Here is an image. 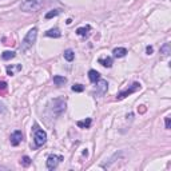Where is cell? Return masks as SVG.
<instances>
[{"mask_svg":"<svg viewBox=\"0 0 171 171\" xmlns=\"http://www.w3.org/2000/svg\"><path fill=\"white\" fill-rule=\"evenodd\" d=\"M146 52H147V55H151L152 52H154V48H152V46H147V47H146Z\"/></svg>","mask_w":171,"mask_h":171,"instance_id":"cell-26","label":"cell"},{"mask_svg":"<svg viewBox=\"0 0 171 171\" xmlns=\"http://www.w3.org/2000/svg\"><path fill=\"white\" fill-rule=\"evenodd\" d=\"M31 162H32V160H31V158L27 157V155H24V157L21 158V160H20V164H21V166H24V167H28L31 164Z\"/></svg>","mask_w":171,"mask_h":171,"instance_id":"cell-20","label":"cell"},{"mask_svg":"<svg viewBox=\"0 0 171 171\" xmlns=\"http://www.w3.org/2000/svg\"><path fill=\"white\" fill-rule=\"evenodd\" d=\"M33 141H35V147H42L47 142V134L43 130H35V135H33Z\"/></svg>","mask_w":171,"mask_h":171,"instance_id":"cell-4","label":"cell"},{"mask_svg":"<svg viewBox=\"0 0 171 171\" xmlns=\"http://www.w3.org/2000/svg\"><path fill=\"white\" fill-rule=\"evenodd\" d=\"M15 70L20 71V70H21V66H16V67H11V66H8V67H7V72H8V75H10V76L14 75V71H15Z\"/></svg>","mask_w":171,"mask_h":171,"instance_id":"cell-21","label":"cell"},{"mask_svg":"<svg viewBox=\"0 0 171 171\" xmlns=\"http://www.w3.org/2000/svg\"><path fill=\"white\" fill-rule=\"evenodd\" d=\"M164 123H166V128L169 130L170 127H171V119H170V116H166V118H164Z\"/></svg>","mask_w":171,"mask_h":171,"instance_id":"cell-24","label":"cell"},{"mask_svg":"<svg viewBox=\"0 0 171 171\" xmlns=\"http://www.w3.org/2000/svg\"><path fill=\"white\" fill-rule=\"evenodd\" d=\"M99 64H102L103 67H107V68H110V67H112V59L111 58H100L99 59Z\"/></svg>","mask_w":171,"mask_h":171,"instance_id":"cell-14","label":"cell"},{"mask_svg":"<svg viewBox=\"0 0 171 171\" xmlns=\"http://www.w3.org/2000/svg\"><path fill=\"white\" fill-rule=\"evenodd\" d=\"M5 90H7V83H5V82H0V94H3Z\"/></svg>","mask_w":171,"mask_h":171,"instance_id":"cell-23","label":"cell"},{"mask_svg":"<svg viewBox=\"0 0 171 171\" xmlns=\"http://www.w3.org/2000/svg\"><path fill=\"white\" fill-rule=\"evenodd\" d=\"M62 160H63V157H62V155H49L47 158V169L55 170Z\"/></svg>","mask_w":171,"mask_h":171,"instance_id":"cell-6","label":"cell"},{"mask_svg":"<svg viewBox=\"0 0 171 171\" xmlns=\"http://www.w3.org/2000/svg\"><path fill=\"white\" fill-rule=\"evenodd\" d=\"M21 141H23V132L21 131L16 130V131H14L11 134V144L12 146H19Z\"/></svg>","mask_w":171,"mask_h":171,"instance_id":"cell-7","label":"cell"},{"mask_svg":"<svg viewBox=\"0 0 171 171\" xmlns=\"http://www.w3.org/2000/svg\"><path fill=\"white\" fill-rule=\"evenodd\" d=\"M88 78H90V80H91L92 83H96L99 79H100V74H99L98 71H95V70H90L88 71Z\"/></svg>","mask_w":171,"mask_h":171,"instance_id":"cell-12","label":"cell"},{"mask_svg":"<svg viewBox=\"0 0 171 171\" xmlns=\"http://www.w3.org/2000/svg\"><path fill=\"white\" fill-rule=\"evenodd\" d=\"M91 123H92V120L90 119V118H87L84 120H79V122L76 123V126L79 127V128H90V127H91Z\"/></svg>","mask_w":171,"mask_h":171,"instance_id":"cell-13","label":"cell"},{"mask_svg":"<svg viewBox=\"0 0 171 171\" xmlns=\"http://www.w3.org/2000/svg\"><path fill=\"white\" fill-rule=\"evenodd\" d=\"M15 56H16V54H15L14 51H4L2 54L3 60H10V59H14Z\"/></svg>","mask_w":171,"mask_h":171,"instance_id":"cell-18","label":"cell"},{"mask_svg":"<svg viewBox=\"0 0 171 171\" xmlns=\"http://www.w3.org/2000/svg\"><path fill=\"white\" fill-rule=\"evenodd\" d=\"M42 7L40 0H23L20 4V10L24 12H35Z\"/></svg>","mask_w":171,"mask_h":171,"instance_id":"cell-3","label":"cell"},{"mask_svg":"<svg viewBox=\"0 0 171 171\" xmlns=\"http://www.w3.org/2000/svg\"><path fill=\"white\" fill-rule=\"evenodd\" d=\"M5 111H7V108H5V104L0 102V114H4Z\"/></svg>","mask_w":171,"mask_h":171,"instance_id":"cell-25","label":"cell"},{"mask_svg":"<svg viewBox=\"0 0 171 171\" xmlns=\"http://www.w3.org/2000/svg\"><path fill=\"white\" fill-rule=\"evenodd\" d=\"M66 108H67L66 100H63V99H60V98L52 99L48 103V110L51 111V114L55 115V116H60V115L66 111Z\"/></svg>","mask_w":171,"mask_h":171,"instance_id":"cell-1","label":"cell"},{"mask_svg":"<svg viewBox=\"0 0 171 171\" xmlns=\"http://www.w3.org/2000/svg\"><path fill=\"white\" fill-rule=\"evenodd\" d=\"M83 90H84V87H83L82 84H74L72 86V91L74 92H82Z\"/></svg>","mask_w":171,"mask_h":171,"instance_id":"cell-22","label":"cell"},{"mask_svg":"<svg viewBox=\"0 0 171 171\" xmlns=\"http://www.w3.org/2000/svg\"><path fill=\"white\" fill-rule=\"evenodd\" d=\"M60 12H62V10H52V11H49V12L46 14V19H52V17L60 15Z\"/></svg>","mask_w":171,"mask_h":171,"instance_id":"cell-19","label":"cell"},{"mask_svg":"<svg viewBox=\"0 0 171 171\" xmlns=\"http://www.w3.org/2000/svg\"><path fill=\"white\" fill-rule=\"evenodd\" d=\"M36 38H38V28H31L28 32H27L26 38L23 39V42H21V46H20V49L21 52H27L28 49L33 46V43L36 42Z\"/></svg>","mask_w":171,"mask_h":171,"instance_id":"cell-2","label":"cell"},{"mask_svg":"<svg viewBox=\"0 0 171 171\" xmlns=\"http://www.w3.org/2000/svg\"><path fill=\"white\" fill-rule=\"evenodd\" d=\"M112 54H114L115 58H123V56H126L127 55V49L124 47H118L112 51Z\"/></svg>","mask_w":171,"mask_h":171,"instance_id":"cell-11","label":"cell"},{"mask_svg":"<svg viewBox=\"0 0 171 171\" xmlns=\"http://www.w3.org/2000/svg\"><path fill=\"white\" fill-rule=\"evenodd\" d=\"M90 31H91V27L90 26H86V27H79V28L76 30V33L79 36H87L90 33Z\"/></svg>","mask_w":171,"mask_h":171,"instance_id":"cell-15","label":"cell"},{"mask_svg":"<svg viewBox=\"0 0 171 171\" xmlns=\"http://www.w3.org/2000/svg\"><path fill=\"white\" fill-rule=\"evenodd\" d=\"M138 90H141V84L135 82V83H132V84L130 86L127 90H124V91L119 92V94H118V96H116V99H118V100H122V99H124L126 96H128V95L134 94V92H136Z\"/></svg>","mask_w":171,"mask_h":171,"instance_id":"cell-5","label":"cell"},{"mask_svg":"<svg viewBox=\"0 0 171 171\" xmlns=\"http://www.w3.org/2000/svg\"><path fill=\"white\" fill-rule=\"evenodd\" d=\"M146 111V108H144V106H141V112H144Z\"/></svg>","mask_w":171,"mask_h":171,"instance_id":"cell-27","label":"cell"},{"mask_svg":"<svg viewBox=\"0 0 171 171\" xmlns=\"http://www.w3.org/2000/svg\"><path fill=\"white\" fill-rule=\"evenodd\" d=\"M107 82L106 80L99 79L98 80V86H96V95H103L106 91H107Z\"/></svg>","mask_w":171,"mask_h":171,"instance_id":"cell-8","label":"cell"},{"mask_svg":"<svg viewBox=\"0 0 171 171\" xmlns=\"http://www.w3.org/2000/svg\"><path fill=\"white\" fill-rule=\"evenodd\" d=\"M52 80H54V83L56 84L58 87H62V86H64L67 83V78H64V76H60V75H55L54 78H52Z\"/></svg>","mask_w":171,"mask_h":171,"instance_id":"cell-9","label":"cell"},{"mask_svg":"<svg viewBox=\"0 0 171 171\" xmlns=\"http://www.w3.org/2000/svg\"><path fill=\"white\" fill-rule=\"evenodd\" d=\"M160 54L163 55V56H169V55L171 54V46L170 43H164L163 46L160 47Z\"/></svg>","mask_w":171,"mask_h":171,"instance_id":"cell-16","label":"cell"},{"mask_svg":"<svg viewBox=\"0 0 171 171\" xmlns=\"http://www.w3.org/2000/svg\"><path fill=\"white\" fill-rule=\"evenodd\" d=\"M64 59H66L67 62H72L74 59H75V52L70 48L66 49V51H64Z\"/></svg>","mask_w":171,"mask_h":171,"instance_id":"cell-17","label":"cell"},{"mask_svg":"<svg viewBox=\"0 0 171 171\" xmlns=\"http://www.w3.org/2000/svg\"><path fill=\"white\" fill-rule=\"evenodd\" d=\"M46 36H48V38H60L62 32L59 28H51L46 32Z\"/></svg>","mask_w":171,"mask_h":171,"instance_id":"cell-10","label":"cell"}]
</instances>
